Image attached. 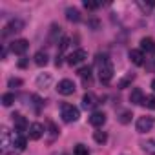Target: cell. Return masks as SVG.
<instances>
[{"instance_id": "obj_1", "label": "cell", "mask_w": 155, "mask_h": 155, "mask_svg": "<svg viewBox=\"0 0 155 155\" xmlns=\"http://www.w3.org/2000/svg\"><path fill=\"white\" fill-rule=\"evenodd\" d=\"M95 64L99 66V79L102 84H108L111 79H113V64L110 62L108 55H97L95 58Z\"/></svg>"}, {"instance_id": "obj_2", "label": "cell", "mask_w": 155, "mask_h": 155, "mask_svg": "<svg viewBox=\"0 0 155 155\" xmlns=\"http://www.w3.org/2000/svg\"><path fill=\"white\" fill-rule=\"evenodd\" d=\"M60 115H62V120L64 122H75V120H79L81 111H79V108H75L73 104L64 102L60 106Z\"/></svg>"}, {"instance_id": "obj_3", "label": "cell", "mask_w": 155, "mask_h": 155, "mask_svg": "<svg viewBox=\"0 0 155 155\" xmlns=\"http://www.w3.org/2000/svg\"><path fill=\"white\" fill-rule=\"evenodd\" d=\"M153 124H155V119L153 117H150V115H144V117H139L137 119V131L139 133H146V131H150L151 128H153Z\"/></svg>"}, {"instance_id": "obj_4", "label": "cell", "mask_w": 155, "mask_h": 155, "mask_svg": "<svg viewBox=\"0 0 155 155\" xmlns=\"http://www.w3.org/2000/svg\"><path fill=\"white\" fill-rule=\"evenodd\" d=\"M22 29H24V22H22L20 18H13V20L4 28L2 37H9L11 33H18V31H22Z\"/></svg>"}, {"instance_id": "obj_5", "label": "cell", "mask_w": 155, "mask_h": 155, "mask_svg": "<svg viewBox=\"0 0 155 155\" xmlns=\"http://www.w3.org/2000/svg\"><path fill=\"white\" fill-rule=\"evenodd\" d=\"M84 58H88V53H86L84 49H77V51H73L71 55H68V64H69V66H77V64L84 62Z\"/></svg>"}, {"instance_id": "obj_6", "label": "cell", "mask_w": 155, "mask_h": 155, "mask_svg": "<svg viewBox=\"0 0 155 155\" xmlns=\"http://www.w3.org/2000/svg\"><path fill=\"white\" fill-rule=\"evenodd\" d=\"M28 48H29V42L26 38H18V40H13L11 42V51L15 55H24L28 51Z\"/></svg>"}, {"instance_id": "obj_7", "label": "cell", "mask_w": 155, "mask_h": 155, "mask_svg": "<svg viewBox=\"0 0 155 155\" xmlns=\"http://www.w3.org/2000/svg\"><path fill=\"white\" fill-rule=\"evenodd\" d=\"M57 91H58L60 95H71V93H75V84H73V81H69V79L60 81L58 86H57Z\"/></svg>"}, {"instance_id": "obj_8", "label": "cell", "mask_w": 155, "mask_h": 155, "mask_svg": "<svg viewBox=\"0 0 155 155\" xmlns=\"http://www.w3.org/2000/svg\"><path fill=\"white\" fill-rule=\"evenodd\" d=\"M44 131H46L44 124H40V122H33V124L29 126V139H31V140H38V139L44 135Z\"/></svg>"}, {"instance_id": "obj_9", "label": "cell", "mask_w": 155, "mask_h": 155, "mask_svg": "<svg viewBox=\"0 0 155 155\" xmlns=\"http://www.w3.org/2000/svg\"><path fill=\"white\" fill-rule=\"evenodd\" d=\"M11 117H13V122H15V128H17V131L24 135V131L28 130V120H26V117H22L20 113H13Z\"/></svg>"}, {"instance_id": "obj_10", "label": "cell", "mask_w": 155, "mask_h": 155, "mask_svg": "<svg viewBox=\"0 0 155 155\" xmlns=\"http://www.w3.org/2000/svg\"><path fill=\"white\" fill-rule=\"evenodd\" d=\"M104 122H106V113H104V111H95V113H91V117H90V124H91V126L102 128Z\"/></svg>"}, {"instance_id": "obj_11", "label": "cell", "mask_w": 155, "mask_h": 155, "mask_svg": "<svg viewBox=\"0 0 155 155\" xmlns=\"http://www.w3.org/2000/svg\"><path fill=\"white\" fill-rule=\"evenodd\" d=\"M140 51H146L148 55H155V40L151 37H144L140 40Z\"/></svg>"}, {"instance_id": "obj_12", "label": "cell", "mask_w": 155, "mask_h": 155, "mask_svg": "<svg viewBox=\"0 0 155 155\" xmlns=\"http://www.w3.org/2000/svg\"><path fill=\"white\" fill-rule=\"evenodd\" d=\"M79 77L82 79L84 86H90V84H91V68H90V66H82V68L79 69Z\"/></svg>"}, {"instance_id": "obj_13", "label": "cell", "mask_w": 155, "mask_h": 155, "mask_svg": "<svg viewBox=\"0 0 155 155\" xmlns=\"http://www.w3.org/2000/svg\"><path fill=\"white\" fill-rule=\"evenodd\" d=\"M97 104H99V101H97V97H95L93 93H86V95L82 97V106H84L86 110H93Z\"/></svg>"}, {"instance_id": "obj_14", "label": "cell", "mask_w": 155, "mask_h": 155, "mask_svg": "<svg viewBox=\"0 0 155 155\" xmlns=\"http://www.w3.org/2000/svg\"><path fill=\"white\" fill-rule=\"evenodd\" d=\"M130 60L135 64V66H142L144 64V53L140 49H131L130 51Z\"/></svg>"}, {"instance_id": "obj_15", "label": "cell", "mask_w": 155, "mask_h": 155, "mask_svg": "<svg viewBox=\"0 0 155 155\" xmlns=\"http://www.w3.org/2000/svg\"><path fill=\"white\" fill-rule=\"evenodd\" d=\"M51 81H53V79H51L49 73H42V75L37 77V86L42 88V90H44V88H49V86H51Z\"/></svg>"}, {"instance_id": "obj_16", "label": "cell", "mask_w": 155, "mask_h": 155, "mask_svg": "<svg viewBox=\"0 0 155 155\" xmlns=\"http://www.w3.org/2000/svg\"><path fill=\"white\" fill-rule=\"evenodd\" d=\"M142 101H144V93H142V90H140V88L131 90L130 102H131V104H142Z\"/></svg>"}, {"instance_id": "obj_17", "label": "cell", "mask_w": 155, "mask_h": 155, "mask_svg": "<svg viewBox=\"0 0 155 155\" xmlns=\"http://www.w3.org/2000/svg\"><path fill=\"white\" fill-rule=\"evenodd\" d=\"M66 18L69 22H81V11L75 8H68L66 9Z\"/></svg>"}, {"instance_id": "obj_18", "label": "cell", "mask_w": 155, "mask_h": 155, "mask_svg": "<svg viewBox=\"0 0 155 155\" xmlns=\"http://www.w3.org/2000/svg\"><path fill=\"white\" fill-rule=\"evenodd\" d=\"M26 144H28V140H26V137L22 135V133H18V135H15L13 137V146L17 148V150H26Z\"/></svg>"}, {"instance_id": "obj_19", "label": "cell", "mask_w": 155, "mask_h": 155, "mask_svg": "<svg viewBox=\"0 0 155 155\" xmlns=\"http://www.w3.org/2000/svg\"><path fill=\"white\" fill-rule=\"evenodd\" d=\"M140 148H142L144 153H148V155H155V139L144 140V142L140 144Z\"/></svg>"}, {"instance_id": "obj_20", "label": "cell", "mask_w": 155, "mask_h": 155, "mask_svg": "<svg viewBox=\"0 0 155 155\" xmlns=\"http://www.w3.org/2000/svg\"><path fill=\"white\" fill-rule=\"evenodd\" d=\"M33 58H35V64L37 66H46L48 64V53L46 51H37Z\"/></svg>"}, {"instance_id": "obj_21", "label": "cell", "mask_w": 155, "mask_h": 155, "mask_svg": "<svg viewBox=\"0 0 155 155\" xmlns=\"http://www.w3.org/2000/svg\"><path fill=\"white\" fill-rule=\"evenodd\" d=\"M135 81V73H128L124 79H120V82H119V88H128L131 82Z\"/></svg>"}, {"instance_id": "obj_22", "label": "cell", "mask_w": 155, "mask_h": 155, "mask_svg": "<svg viewBox=\"0 0 155 155\" xmlns=\"http://www.w3.org/2000/svg\"><path fill=\"white\" fill-rule=\"evenodd\" d=\"M93 139H95V142H99V144H104V142L108 140V133H106V131H101V130H97V131L93 133Z\"/></svg>"}, {"instance_id": "obj_23", "label": "cell", "mask_w": 155, "mask_h": 155, "mask_svg": "<svg viewBox=\"0 0 155 155\" xmlns=\"http://www.w3.org/2000/svg\"><path fill=\"white\" fill-rule=\"evenodd\" d=\"M73 153H75V155H90V150H88V146H84V144H77V146L73 148Z\"/></svg>"}, {"instance_id": "obj_24", "label": "cell", "mask_w": 155, "mask_h": 155, "mask_svg": "<svg viewBox=\"0 0 155 155\" xmlns=\"http://www.w3.org/2000/svg\"><path fill=\"white\" fill-rule=\"evenodd\" d=\"M142 106H146L148 110H155V97H153V95H148V97H144V101H142Z\"/></svg>"}, {"instance_id": "obj_25", "label": "cell", "mask_w": 155, "mask_h": 155, "mask_svg": "<svg viewBox=\"0 0 155 155\" xmlns=\"http://www.w3.org/2000/svg\"><path fill=\"white\" fill-rule=\"evenodd\" d=\"M0 135H2V148L9 146V131H8V128H6V126L2 128V131H0Z\"/></svg>"}, {"instance_id": "obj_26", "label": "cell", "mask_w": 155, "mask_h": 155, "mask_svg": "<svg viewBox=\"0 0 155 155\" xmlns=\"http://www.w3.org/2000/svg\"><path fill=\"white\" fill-rule=\"evenodd\" d=\"M13 102H15V95L13 93H4L2 95V104L4 106H11Z\"/></svg>"}, {"instance_id": "obj_27", "label": "cell", "mask_w": 155, "mask_h": 155, "mask_svg": "<svg viewBox=\"0 0 155 155\" xmlns=\"http://www.w3.org/2000/svg\"><path fill=\"white\" fill-rule=\"evenodd\" d=\"M131 117H133V115H131V111H122V113H120V117H119V120H120L122 124H128V122L131 120Z\"/></svg>"}, {"instance_id": "obj_28", "label": "cell", "mask_w": 155, "mask_h": 155, "mask_svg": "<svg viewBox=\"0 0 155 155\" xmlns=\"http://www.w3.org/2000/svg\"><path fill=\"white\" fill-rule=\"evenodd\" d=\"M99 6H101L99 2H88V0H86V2H84V8H86L88 11H95V9H97Z\"/></svg>"}, {"instance_id": "obj_29", "label": "cell", "mask_w": 155, "mask_h": 155, "mask_svg": "<svg viewBox=\"0 0 155 155\" xmlns=\"http://www.w3.org/2000/svg\"><path fill=\"white\" fill-rule=\"evenodd\" d=\"M139 6H140V9H144V11H148V9H151V8H155V2H150V4H144V2H139Z\"/></svg>"}, {"instance_id": "obj_30", "label": "cell", "mask_w": 155, "mask_h": 155, "mask_svg": "<svg viewBox=\"0 0 155 155\" xmlns=\"http://www.w3.org/2000/svg\"><path fill=\"white\" fill-rule=\"evenodd\" d=\"M15 86H22V81L20 79H9V88H15Z\"/></svg>"}, {"instance_id": "obj_31", "label": "cell", "mask_w": 155, "mask_h": 155, "mask_svg": "<svg viewBox=\"0 0 155 155\" xmlns=\"http://www.w3.org/2000/svg\"><path fill=\"white\" fill-rule=\"evenodd\" d=\"M151 88H153V91H155V79L151 81Z\"/></svg>"}, {"instance_id": "obj_32", "label": "cell", "mask_w": 155, "mask_h": 155, "mask_svg": "<svg viewBox=\"0 0 155 155\" xmlns=\"http://www.w3.org/2000/svg\"><path fill=\"white\" fill-rule=\"evenodd\" d=\"M6 155H17V153H6Z\"/></svg>"}]
</instances>
